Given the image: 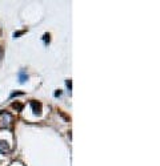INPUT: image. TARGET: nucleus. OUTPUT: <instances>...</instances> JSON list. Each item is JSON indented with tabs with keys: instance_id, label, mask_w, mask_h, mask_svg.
Masks as SVG:
<instances>
[{
	"instance_id": "5",
	"label": "nucleus",
	"mask_w": 160,
	"mask_h": 166,
	"mask_svg": "<svg viewBox=\"0 0 160 166\" xmlns=\"http://www.w3.org/2000/svg\"><path fill=\"white\" fill-rule=\"evenodd\" d=\"M43 40H44V43L47 44L48 41H50V35H48V33H45V35L43 36Z\"/></svg>"
},
{
	"instance_id": "7",
	"label": "nucleus",
	"mask_w": 160,
	"mask_h": 166,
	"mask_svg": "<svg viewBox=\"0 0 160 166\" xmlns=\"http://www.w3.org/2000/svg\"><path fill=\"white\" fill-rule=\"evenodd\" d=\"M23 94V92H15V93H12L11 94V97H15V96H21Z\"/></svg>"
},
{
	"instance_id": "3",
	"label": "nucleus",
	"mask_w": 160,
	"mask_h": 166,
	"mask_svg": "<svg viewBox=\"0 0 160 166\" xmlns=\"http://www.w3.org/2000/svg\"><path fill=\"white\" fill-rule=\"evenodd\" d=\"M19 81L23 84V82H26L27 80H28V75L26 73V72H24V70H20V72H19Z\"/></svg>"
},
{
	"instance_id": "6",
	"label": "nucleus",
	"mask_w": 160,
	"mask_h": 166,
	"mask_svg": "<svg viewBox=\"0 0 160 166\" xmlns=\"http://www.w3.org/2000/svg\"><path fill=\"white\" fill-rule=\"evenodd\" d=\"M23 33H24V31H19V32H15V33H13V37L16 39V37H19V36H21Z\"/></svg>"
},
{
	"instance_id": "10",
	"label": "nucleus",
	"mask_w": 160,
	"mask_h": 166,
	"mask_svg": "<svg viewBox=\"0 0 160 166\" xmlns=\"http://www.w3.org/2000/svg\"><path fill=\"white\" fill-rule=\"evenodd\" d=\"M2 59H3V49L0 48V60H2Z\"/></svg>"
},
{
	"instance_id": "1",
	"label": "nucleus",
	"mask_w": 160,
	"mask_h": 166,
	"mask_svg": "<svg viewBox=\"0 0 160 166\" xmlns=\"http://www.w3.org/2000/svg\"><path fill=\"white\" fill-rule=\"evenodd\" d=\"M11 152V146L10 144H8L7 141H3V140H0V153L7 155V154H10Z\"/></svg>"
},
{
	"instance_id": "9",
	"label": "nucleus",
	"mask_w": 160,
	"mask_h": 166,
	"mask_svg": "<svg viewBox=\"0 0 160 166\" xmlns=\"http://www.w3.org/2000/svg\"><path fill=\"white\" fill-rule=\"evenodd\" d=\"M61 96V90H56L55 92V97H60Z\"/></svg>"
},
{
	"instance_id": "4",
	"label": "nucleus",
	"mask_w": 160,
	"mask_h": 166,
	"mask_svg": "<svg viewBox=\"0 0 160 166\" xmlns=\"http://www.w3.org/2000/svg\"><path fill=\"white\" fill-rule=\"evenodd\" d=\"M12 106H13L16 110H19V112H20V110L23 109V105L20 104V102H13V104H12Z\"/></svg>"
},
{
	"instance_id": "2",
	"label": "nucleus",
	"mask_w": 160,
	"mask_h": 166,
	"mask_svg": "<svg viewBox=\"0 0 160 166\" xmlns=\"http://www.w3.org/2000/svg\"><path fill=\"white\" fill-rule=\"evenodd\" d=\"M31 106H32V110H34V113L35 114H40L42 113V104L37 101H31Z\"/></svg>"
},
{
	"instance_id": "8",
	"label": "nucleus",
	"mask_w": 160,
	"mask_h": 166,
	"mask_svg": "<svg viewBox=\"0 0 160 166\" xmlns=\"http://www.w3.org/2000/svg\"><path fill=\"white\" fill-rule=\"evenodd\" d=\"M66 84H67V88L71 90V88H72V85H71V80H67V81H66Z\"/></svg>"
}]
</instances>
